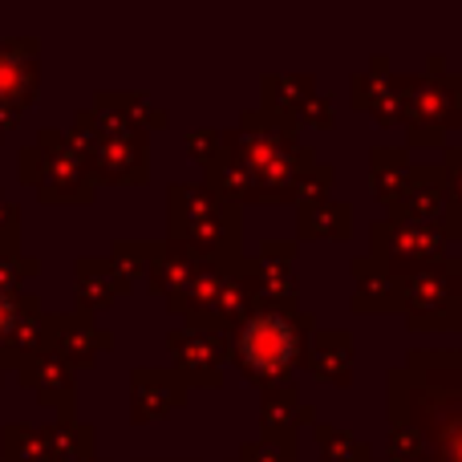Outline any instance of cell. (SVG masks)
Masks as SVG:
<instances>
[{"mask_svg": "<svg viewBox=\"0 0 462 462\" xmlns=\"http://www.w3.org/2000/svg\"><path fill=\"white\" fill-rule=\"evenodd\" d=\"M455 328H462V276L455 280Z\"/></svg>", "mask_w": 462, "mask_h": 462, "instance_id": "cell-36", "label": "cell"}, {"mask_svg": "<svg viewBox=\"0 0 462 462\" xmlns=\"http://www.w3.org/2000/svg\"><path fill=\"white\" fill-rule=\"evenodd\" d=\"M442 175H447V191H450V216L462 224V146L442 151Z\"/></svg>", "mask_w": 462, "mask_h": 462, "instance_id": "cell-34", "label": "cell"}, {"mask_svg": "<svg viewBox=\"0 0 462 462\" xmlns=\"http://www.w3.org/2000/svg\"><path fill=\"white\" fill-rule=\"evenodd\" d=\"M110 345H114V337L102 333V328L89 317H81V312H53V317H45V349L57 353L73 374L89 369Z\"/></svg>", "mask_w": 462, "mask_h": 462, "instance_id": "cell-12", "label": "cell"}, {"mask_svg": "<svg viewBox=\"0 0 462 462\" xmlns=\"http://www.w3.org/2000/svg\"><path fill=\"white\" fill-rule=\"evenodd\" d=\"M312 333H317V317L304 312L300 304H288V309L284 304H255L236 328L224 333V349L247 382L268 390V385L292 382Z\"/></svg>", "mask_w": 462, "mask_h": 462, "instance_id": "cell-2", "label": "cell"}, {"mask_svg": "<svg viewBox=\"0 0 462 462\" xmlns=\"http://www.w3.org/2000/svg\"><path fill=\"white\" fill-rule=\"evenodd\" d=\"M16 369H21V382L29 385V390H37V398L45 402V406L73 410V369L65 365L57 353L37 349L16 361Z\"/></svg>", "mask_w": 462, "mask_h": 462, "instance_id": "cell-18", "label": "cell"}, {"mask_svg": "<svg viewBox=\"0 0 462 462\" xmlns=\"http://www.w3.org/2000/svg\"><path fill=\"white\" fill-rule=\"evenodd\" d=\"M191 385L175 369H134L130 374V422L146 426L187 406Z\"/></svg>", "mask_w": 462, "mask_h": 462, "instance_id": "cell-15", "label": "cell"}, {"mask_svg": "<svg viewBox=\"0 0 462 462\" xmlns=\"http://www.w3.org/2000/svg\"><path fill=\"white\" fill-rule=\"evenodd\" d=\"M296 239H263L260 252L244 255V276L255 304H296Z\"/></svg>", "mask_w": 462, "mask_h": 462, "instance_id": "cell-9", "label": "cell"}, {"mask_svg": "<svg viewBox=\"0 0 462 462\" xmlns=\"http://www.w3.org/2000/svg\"><path fill=\"white\" fill-rule=\"evenodd\" d=\"M312 434H317V462H374V450H369L365 439L357 434L341 430V426H325V422H312Z\"/></svg>", "mask_w": 462, "mask_h": 462, "instance_id": "cell-28", "label": "cell"}, {"mask_svg": "<svg viewBox=\"0 0 462 462\" xmlns=\"http://www.w3.org/2000/svg\"><path fill=\"white\" fill-rule=\"evenodd\" d=\"M45 430H49V447H53L57 462H81L94 455V426L78 422L73 410H61V418L53 426H45Z\"/></svg>", "mask_w": 462, "mask_h": 462, "instance_id": "cell-27", "label": "cell"}, {"mask_svg": "<svg viewBox=\"0 0 462 462\" xmlns=\"http://www.w3.org/2000/svg\"><path fill=\"white\" fill-rule=\"evenodd\" d=\"M458 402H462V393H458Z\"/></svg>", "mask_w": 462, "mask_h": 462, "instance_id": "cell-38", "label": "cell"}, {"mask_svg": "<svg viewBox=\"0 0 462 462\" xmlns=\"http://www.w3.org/2000/svg\"><path fill=\"white\" fill-rule=\"evenodd\" d=\"M24 309H29V296L0 292V349H8L16 325H21V317H24Z\"/></svg>", "mask_w": 462, "mask_h": 462, "instance_id": "cell-35", "label": "cell"}, {"mask_svg": "<svg viewBox=\"0 0 462 462\" xmlns=\"http://www.w3.org/2000/svg\"><path fill=\"white\" fill-rule=\"evenodd\" d=\"M374 462H382V458H374Z\"/></svg>", "mask_w": 462, "mask_h": 462, "instance_id": "cell-39", "label": "cell"}, {"mask_svg": "<svg viewBox=\"0 0 462 462\" xmlns=\"http://www.w3.org/2000/svg\"><path fill=\"white\" fill-rule=\"evenodd\" d=\"M239 208L224 203L208 183H171L167 187V239L187 252L216 260L239 255Z\"/></svg>", "mask_w": 462, "mask_h": 462, "instance_id": "cell-3", "label": "cell"}, {"mask_svg": "<svg viewBox=\"0 0 462 462\" xmlns=\"http://www.w3.org/2000/svg\"><path fill=\"white\" fill-rule=\"evenodd\" d=\"M385 211L398 224H447V219H455L450 216V191L442 167H414L402 195Z\"/></svg>", "mask_w": 462, "mask_h": 462, "instance_id": "cell-14", "label": "cell"}, {"mask_svg": "<svg viewBox=\"0 0 462 462\" xmlns=\"http://www.w3.org/2000/svg\"><path fill=\"white\" fill-rule=\"evenodd\" d=\"M333 183H337V171L325 167V162H312L292 187V203H317V199H328L333 195Z\"/></svg>", "mask_w": 462, "mask_h": 462, "instance_id": "cell-30", "label": "cell"}, {"mask_svg": "<svg viewBox=\"0 0 462 462\" xmlns=\"http://www.w3.org/2000/svg\"><path fill=\"white\" fill-rule=\"evenodd\" d=\"M462 239V224H398V219H382L369 227V260L385 263L393 276H410V272L434 268L447 260V247Z\"/></svg>", "mask_w": 462, "mask_h": 462, "instance_id": "cell-6", "label": "cell"}, {"mask_svg": "<svg viewBox=\"0 0 462 462\" xmlns=\"http://www.w3.org/2000/svg\"><path fill=\"white\" fill-rule=\"evenodd\" d=\"M37 41H0V134L37 94Z\"/></svg>", "mask_w": 462, "mask_h": 462, "instance_id": "cell-13", "label": "cell"}, {"mask_svg": "<svg viewBox=\"0 0 462 462\" xmlns=\"http://www.w3.org/2000/svg\"><path fill=\"white\" fill-rule=\"evenodd\" d=\"M73 276H78V312H81V317L106 312L114 300H118V296H126V288H122V280L114 276V268L106 260H94V255L78 260Z\"/></svg>", "mask_w": 462, "mask_h": 462, "instance_id": "cell-24", "label": "cell"}, {"mask_svg": "<svg viewBox=\"0 0 462 462\" xmlns=\"http://www.w3.org/2000/svg\"><path fill=\"white\" fill-rule=\"evenodd\" d=\"M199 263H203V255H195V252H187V247H179V244H171V239H159V252H154V263H151V288L167 300V309L175 312V304L183 300V292H187V284L195 280V272H199Z\"/></svg>", "mask_w": 462, "mask_h": 462, "instance_id": "cell-20", "label": "cell"}, {"mask_svg": "<svg viewBox=\"0 0 462 462\" xmlns=\"http://www.w3.org/2000/svg\"><path fill=\"white\" fill-rule=\"evenodd\" d=\"M110 102L130 126L146 130V134H151V130H162L171 122V114L151 102V94H110Z\"/></svg>", "mask_w": 462, "mask_h": 462, "instance_id": "cell-29", "label": "cell"}, {"mask_svg": "<svg viewBox=\"0 0 462 462\" xmlns=\"http://www.w3.org/2000/svg\"><path fill=\"white\" fill-rule=\"evenodd\" d=\"M81 462H106V458H97V455H89V458H81Z\"/></svg>", "mask_w": 462, "mask_h": 462, "instance_id": "cell-37", "label": "cell"}, {"mask_svg": "<svg viewBox=\"0 0 462 462\" xmlns=\"http://www.w3.org/2000/svg\"><path fill=\"white\" fill-rule=\"evenodd\" d=\"M353 110L369 114L382 126H402V73L390 65L385 53H374L361 73L349 78Z\"/></svg>", "mask_w": 462, "mask_h": 462, "instance_id": "cell-10", "label": "cell"}, {"mask_svg": "<svg viewBox=\"0 0 462 462\" xmlns=\"http://www.w3.org/2000/svg\"><path fill=\"white\" fill-rule=\"evenodd\" d=\"M227 462H296V442H268V439H255L244 442L236 458Z\"/></svg>", "mask_w": 462, "mask_h": 462, "instance_id": "cell-32", "label": "cell"}, {"mask_svg": "<svg viewBox=\"0 0 462 462\" xmlns=\"http://www.w3.org/2000/svg\"><path fill=\"white\" fill-rule=\"evenodd\" d=\"M312 94H317V73H263L260 78V110L284 122H292Z\"/></svg>", "mask_w": 462, "mask_h": 462, "instance_id": "cell-23", "label": "cell"}, {"mask_svg": "<svg viewBox=\"0 0 462 462\" xmlns=\"http://www.w3.org/2000/svg\"><path fill=\"white\" fill-rule=\"evenodd\" d=\"M442 57H426L422 73H402V126L406 151L447 146V134L462 126V78L442 69Z\"/></svg>", "mask_w": 462, "mask_h": 462, "instance_id": "cell-4", "label": "cell"}, {"mask_svg": "<svg viewBox=\"0 0 462 462\" xmlns=\"http://www.w3.org/2000/svg\"><path fill=\"white\" fill-rule=\"evenodd\" d=\"M353 312H402V276L377 260H353Z\"/></svg>", "mask_w": 462, "mask_h": 462, "instance_id": "cell-19", "label": "cell"}, {"mask_svg": "<svg viewBox=\"0 0 462 462\" xmlns=\"http://www.w3.org/2000/svg\"><path fill=\"white\" fill-rule=\"evenodd\" d=\"M167 353H171V369L183 377L187 385H224V333L208 325H175L167 333Z\"/></svg>", "mask_w": 462, "mask_h": 462, "instance_id": "cell-8", "label": "cell"}, {"mask_svg": "<svg viewBox=\"0 0 462 462\" xmlns=\"http://www.w3.org/2000/svg\"><path fill=\"white\" fill-rule=\"evenodd\" d=\"M337 122V102H333V94H312L309 102H304V110L292 118V126L296 130H328Z\"/></svg>", "mask_w": 462, "mask_h": 462, "instance_id": "cell-31", "label": "cell"}, {"mask_svg": "<svg viewBox=\"0 0 462 462\" xmlns=\"http://www.w3.org/2000/svg\"><path fill=\"white\" fill-rule=\"evenodd\" d=\"M203 183H208L224 203H231V208H244V203H263L255 175L231 151H219L216 159L203 167Z\"/></svg>", "mask_w": 462, "mask_h": 462, "instance_id": "cell-22", "label": "cell"}, {"mask_svg": "<svg viewBox=\"0 0 462 462\" xmlns=\"http://www.w3.org/2000/svg\"><path fill=\"white\" fill-rule=\"evenodd\" d=\"M89 171L94 183L114 187H143L151 179V134H114L102 138L97 151L89 154Z\"/></svg>", "mask_w": 462, "mask_h": 462, "instance_id": "cell-11", "label": "cell"}, {"mask_svg": "<svg viewBox=\"0 0 462 462\" xmlns=\"http://www.w3.org/2000/svg\"><path fill=\"white\" fill-rule=\"evenodd\" d=\"M312 418H317V410H312L309 402L296 393L292 382L260 390V430H263L260 439H268V442H296L300 426H312Z\"/></svg>", "mask_w": 462, "mask_h": 462, "instance_id": "cell-17", "label": "cell"}, {"mask_svg": "<svg viewBox=\"0 0 462 462\" xmlns=\"http://www.w3.org/2000/svg\"><path fill=\"white\" fill-rule=\"evenodd\" d=\"M390 410L426 434L430 462H462V349H414L390 369Z\"/></svg>", "mask_w": 462, "mask_h": 462, "instance_id": "cell-1", "label": "cell"}, {"mask_svg": "<svg viewBox=\"0 0 462 462\" xmlns=\"http://www.w3.org/2000/svg\"><path fill=\"white\" fill-rule=\"evenodd\" d=\"M21 179L37 187L45 203H89L97 191L89 159L73 151L61 130H41L37 146H24Z\"/></svg>", "mask_w": 462, "mask_h": 462, "instance_id": "cell-5", "label": "cell"}, {"mask_svg": "<svg viewBox=\"0 0 462 462\" xmlns=\"http://www.w3.org/2000/svg\"><path fill=\"white\" fill-rule=\"evenodd\" d=\"M353 365H357V349H353V333L349 328H317L304 349L300 369H309V377L325 385H353Z\"/></svg>", "mask_w": 462, "mask_h": 462, "instance_id": "cell-16", "label": "cell"}, {"mask_svg": "<svg viewBox=\"0 0 462 462\" xmlns=\"http://www.w3.org/2000/svg\"><path fill=\"white\" fill-rule=\"evenodd\" d=\"M353 236V203L345 199H317L296 203V244L309 239H349Z\"/></svg>", "mask_w": 462, "mask_h": 462, "instance_id": "cell-21", "label": "cell"}, {"mask_svg": "<svg viewBox=\"0 0 462 462\" xmlns=\"http://www.w3.org/2000/svg\"><path fill=\"white\" fill-rule=\"evenodd\" d=\"M154 252H159V239H118L106 263H110L114 276L122 280V288H126V292H134V288L151 276Z\"/></svg>", "mask_w": 462, "mask_h": 462, "instance_id": "cell-26", "label": "cell"}, {"mask_svg": "<svg viewBox=\"0 0 462 462\" xmlns=\"http://www.w3.org/2000/svg\"><path fill=\"white\" fill-rule=\"evenodd\" d=\"M410 171H414V162H410L406 146H374V151H369V183H374V195L385 208L402 195Z\"/></svg>", "mask_w": 462, "mask_h": 462, "instance_id": "cell-25", "label": "cell"}, {"mask_svg": "<svg viewBox=\"0 0 462 462\" xmlns=\"http://www.w3.org/2000/svg\"><path fill=\"white\" fill-rule=\"evenodd\" d=\"M183 146H187V154H191V159L199 162V167H208V162L216 159L219 151H224V130H216V126H199V130H187Z\"/></svg>", "mask_w": 462, "mask_h": 462, "instance_id": "cell-33", "label": "cell"}, {"mask_svg": "<svg viewBox=\"0 0 462 462\" xmlns=\"http://www.w3.org/2000/svg\"><path fill=\"white\" fill-rule=\"evenodd\" d=\"M462 276V260L447 255L442 263L402 276V317L410 328H455V280Z\"/></svg>", "mask_w": 462, "mask_h": 462, "instance_id": "cell-7", "label": "cell"}]
</instances>
